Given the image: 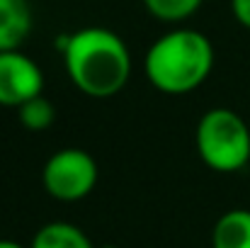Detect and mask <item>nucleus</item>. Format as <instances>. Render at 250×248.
<instances>
[{
	"label": "nucleus",
	"instance_id": "nucleus-1",
	"mask_svg": "<svg viewBox=\"0 0 250 248\" xmlns=\"http://www.w3.org/2000/svg\"><path fill=\"white\" fill-rule=\"evenodd\" d=\"M71 83L87 97L107 100L124 90L131 78L126 42L107 27H83L56 42Z\"/></svg>",
	"mask_w": 250,
	"mask_h": 248
},
{
	"label": "nucleus",
	"instance_id": "nucleus-2",
	"mask_svg": "<svg viewBox=\"0 0 250 248\" xmlns=\"http://www.w3.org/2000/svg\"><path fill=\"white\" fill-rule=\"evenodd\" d=\"M214 59V44L207 34L177 27L148 46L144 71L156 90L166 95H187L209 78Z\"/></svg>",
	"mask_w": 250,
	"mask_h": 248
},
{
	"label": "nucleus",
	"instance_id": "nucleus-3",
	"mask_svg": "<svg viewBox=\"0 0 250 248\" xmlns=\"http://www.w3.org/2000/svg\"><path fill=\"white\" fill-rule=\"evenodd\" d=\"M202 163L216 173H238L250 161V127L229 107L207 110L194 132Z\"/></svg>",
	"mask_w": 250,
	"mask_h": 248
},
{
	"label": "nucleus",
	"instance_id": "nucleus-4",
	"mask_svg": "<svg viewBox=\"0 0 250 248\" xmlns=\"http://www.w3.org/2000/svg\"><path fill=\"white\" fill-rule=\"evenodd\" d=\"M97 161L85 149H59L42 168L44 190L59 202H81L97 185Z\"/></svg>",
	"mask_w": 250,
	"mask_h": 248
},
{
	"label": "nucleus",
	"instance_id": "nucleus-5",
	"mask_svg": "<svg viewBox=\"0 0 250 248\" xmlns=\"http://www.w3.org/2000/svg\"><path fill=\"white\" fill-rule=\"evenodd\" d=\"M39 95H44V73L39 64L22 51H2L0 54V105L17 110Z\"/></svg>",
	"mask_w": 250,
	"mask_h": 248
},
{
	"label": "nucleus",
	"instance_id": "nucleus-6",
	"mask_svg": "<svg viewBox=\"0 0 250 248\" xmlns=\"http://www.w3.org/2000/svg\"><path fill=\"white\" fill-rule=\"evenodd\" d=\"M32 32V7L27 0H0V54L20 51Z\"/></svg>",
	"mask_w": 250,
	"mask_h": 248
},
{
	"label": "nucleus",
	"instance_id": "nucleus-7",
	"mask_svg": "<svg viewBox=\"0 0 250 248\" xmlns=\"http://www.w3.org/2000/svg\"><path fill=\"white\" fill-rule=\"evenodd\" d=\"M211 248H250V209L224 212L211 229Z\"/></svg>",
	"mask_w": 250,
	"mask_h": 248
},
{
	"label": "nucleus",
	"instance_id": "nucleus-8",
	"mask_svg": "<svg viewBox=\"0 0 250 248\" xmlns=\"http://www.w3.org/2000/svg\"><path fill=\"white\" fill-rule=\"evenodd\" d=\"M29 248H97L85 234L81 226L71 224V222H49L44 224Z\"/></svg>",
	"mask_w": 250,
	"mask_h": 248
},
{
	"label": "nucleus",
	"instance_id": "nucleus-9",
	"mask_svg": "<svg viewBox=\"0 0 250 248\" xmlns=\"http://www.w3.org/2000/svg\"><path fill=\"white\" fill-rule=\"evenodd\" d=\"M17 119H20V124H22L24 129H29V132H44V129H49V127L54 124V119H56V107L51 105L49 97L39 95V97L24 102L22 107H17Z\"/></svg>",
	"mask_w": 250,
	"mask_h": 248
},
{
	"label": "nucleus",
	"instance_id": "nucleus-10",
	"mask_svg": "<svg viewBox=\"0 0 250 248\" xmlns=\"http://www.w3.org/2000/svg\"><path fill=\"white\" fill-rule=\"evenodd\" d=\"M144 5L161 22H185L199 10L202 0H144Z\"/></svg>",
	"mask_w": 250,
	"mask_h": 248
},
{
	"label": "nucleus",
	"instance_id": "nucleus-11",
	"mask_svg": "<svg viewBox=\"0 0 250 248\" xmlns=\"http://www.w3.org/2000/svg\"><path fill=\"white\" fill-rule=\"evenodd\" d=\"M231 12L238 20V24L250 29V0H231Z\"/></svg>",
	"mask_w": 250,
	"mask_h": 248
},
{
	"label": "nucleus",
	"instance_id": "nucleus-12",
	"mask_svg": "<svg viewBox=\"0 0 250 248\" xmlns=\"http://www.w3.org/2000/svg\"><path fill=\"white\" fill-rule=\"evenodd\" d=\"M0 248H27V246H22L17 241H10V239H0Z\"/></svg>",
	"mask_w": 250,
	"mask_h": 248
},
{
	"label": "nucleus",
	"instance_id": "nucleus-13",
	"mask_svg": "<svg viewBox=\"0 0 250 248\" xmlns=\"http://www.w3.org/2000/svg\"><path fill=\"white\" fill-rule=\"evenodd\" d=\"M97 248H119V246H114V244H104V246H97Z\"/></svg>",
	"mask_w": 250,
	"mask_h": 248
}]
</instances>
